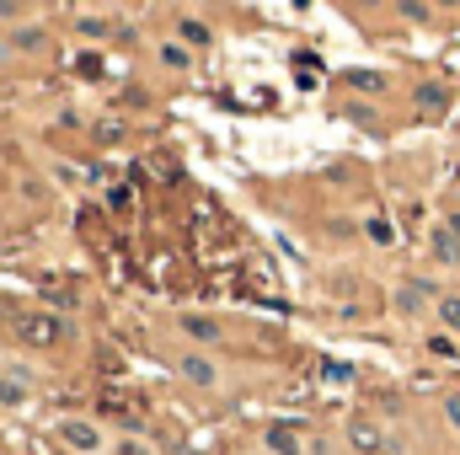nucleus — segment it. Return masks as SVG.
Returning <instances> with one entry per match:
<instances>
[{
	"label": "nucleus",
	"instance_id": "22",
	"mask_svg": "<svg viewBox=\"0 0 460 455\" xmlns=\"http://www.w3.org/2000/svg\"><path fill=\"white\" fill-rule=\"evenodd\" d=\"M445 424L460 434V391H450V397H445Z\"/></svg>",
	"mask_w": 460,
	"mask_h": 455
},
{
	"label": "nucleus",
	"instance_id": "15",
	"mask_svg": "<svg viewBox=\"0 0 460 455\" xmlns=\"http://www.w3.org/2000/svg\"><path fill=\"white\" fill-rule=\"evenodd\" d=\"M27 391H32V386H27V380H16L11 370L0 375V407H16V402H27Z\"/></svg>",
	"mask_w": 460,
	"mask_h": 455
},
{
	"label": "nucleus",
	"instance_id": "1",
	"mask_svg": "<svg viewBox=\"0 0 460 455\" xmlns=\"http://www.w3.org/2000/svg\"><path fill=\"white\" fill-rule=\"evenodd\" d=\"M439 295H445V290H439L434 279H402V284H396V311H402L407 322H418L423 311L439 306Z\"/></svg>",
	"mask_w": 460,
	"mask_h": 455
},
{
	"label": "nucleus",
	"instance_id": "21",
	"mask_svg": "<svg viewBox=\"0 0 460 455\" xmlns=\"http://www.w3.org/2000/svg\"><path fill=\"white\" fill-rule=\"evenodd\" d=\"M322 375H327V380H348L353 364H343V359H322Z\"/></svg>",
	"mask_w": 460,
	"mask_h": 455
},
{
	"label": "nucleus",
	"instance_id": "25",
	"mask_svg": "<svg viewBox=\"0 0 460 455\" xmlns=\"http://www.w3.org/2000/svg\"><path fill=\"white\" fill-rule=\"evenodd\" d=\"M113 455H150V445H139V440H118Z\"/></svg>",
	"mask_w": 460,
	"mask_h": 455
},
{
	"label": "nucleus",
	"instance_id": "16",
	"mask_svg": "<svg viewBox=\"0 0 460 455\" xmlns=\"http://www.w3.org/2000/svg\"><path fill=\"white\" fill-rule=\"evenodd\" d=\"M11 38H16V49H22V54H38V49H43V32H38V27H16Z\"/></svg>",
	"mask_w": 460,
	"mask_h": 455
},
{
	"label": "nucleus",
	"instance_id": "11",
	"mask_svg": "<svg viewBox=\"0 0 460 455\" xmlns=\"http://www.w3.org/2000/svg\"><path fill=\"white\" fill-rule=\"evenodd\" d=\"M177 38H182V49H209V27L199 16H182L177 22Z\"/></svg>",
	"mask_w": 460,
	"mask_h": 455
},
{
	"label": "nucleus",
	"instance_id": "26",
	"mask_svg": "<svg viewBox=\"0 0 460 455\" xmlns=\"http://www.w3.org/2000/svg\"><path fill=\"white\" fill-rule=\"evenodd\" d=\"M11 16H22V5L16 0H0V22H11Z\"/></svg>",
	"mask_w": 460,
	"mask_h": 455
},
{
	"label": "nucleus",
	"instance_id": "27",
	"mask_svg": "<svg viewBox=\"0 0 460 455\" xmlns=\"http://www.w3.org/2000/svg\"><path fill=\"white\" fill-rule=\"evenodd\" d=\"M445 230H450V236L460 241V210H456V215H445Z\"/></svg>",
	"mask_w": 460,
	"mask_h": 455
},
{
	"label": "nucleus",
	"instance_id": "4",
	"mask_svg": "<svg viewBox=\"0 0 460 455\" xmlns=\"http://www.w3.org/2000/svg\"><path fill=\"white\" fill-rule=\"evenodd\" d=\"M348 445H353L358 455H380V451H385V434H380V424H375V418L353 413V418H348Z\"/></svg>",
	"mask_w": 460,
	"mask_h": 455
},
{
	"label": "nucleus",
	"instance_id": "8",
	"mask_svg": "<svg viewBox=\"0 0 460 455\" xmlns=\"http://www.w3.org/2000/svg\"><path fill=\"white\" fill-rule=\"evenodd\" d=\"M262 445L273 455H305V440H300V429H289V424H273L268 434H262Z\"/></svg>",
	"mask_w": 460,
	"mask_h": 455
},
{
	"label": "nucleus",
	"instance_id": "23",
	"mask_svg": "<svg viewBox=\"0 0 460 455\" xmlns=\"http://www.w3.org/2000/svg\"><path fill=\"white\" fill-rule=\"evenodd\" d=\"M108 210H113V215H128V188H113V193H108Z\"/></svg>",
	"mask_w": 460,
	"mask_h": 455
},
{
	"label": "nucleus",
	"instance_id": "19",
	"mask_svg": "<svg viewBox=\"0 0 460 455\" xmlns=\"http://www.w3.org/2000/svg\"><path fill=\"white\" fill-rule=\"evenodd\" d=\"M75 70H81L86 81H102V59H97V54H81V59H75Z\"/></svg>",
	"mask_w": 460,
	"mask_h": 455
},
{
	"label": "nucleus",
	"instance_id": "12",
	"mask_svg": "<svg viewBox=\"0 0 460 455\" xmlns=\"http://www.w3.org/2000/svg\"><path fill=\"white\" fill-rule=\"evenodd\" d=\"M396 16H402V22H418V27H434V22H439V11H434V5H423V0H402V5H396Z\"/></svg>",
	"mask_w": 460,
	"mask_h": 455
},
{
	"label": "nucleus",
	"instance_id": "5",
	"mask_svg": "<svg viewBox=\"0 0 460 455\" xmlns=\"http://www.w3.org/2000/svg\"><path fill=\"white\" fill-rule=\"evenodd\" d=\"M177 370H182V380H188V386H204V391H215V386H220V364H215L209 353H182V359H177Z\"/></svg>",
	"mask_w": 460,
	"mask_h": 455
},
{
	"label": "nucleus",
	"instance_id": "20",
	"mask_svg": "<svg viewBox=\"0 0 460 455\" xmlns=\"http://www.w3.org/2000/svg\"><path fill=\"white\" fill-rule=\"evenodd\" d=\"M338 113H343V118H353V123H369V118H375V108H369V103H343Z\"/></svg>",
	"mask_w": 460,
	"mask_h": 455
},
{
	"label": "nucleus",
	"instance_id": "17",
	"mask_svg": "<svg viewBox=\"0 0 460 455\" xmlns=\"http://www.w3.org/2000/svg\"><path fill=\"white\" fill-rule=\"evenodd\" d=\"M161 65L166 70H188V49L182 43H161Z\"/></svg>",
	"mask_w": 460,
	"mask_h": 455
},
{
	"label": "nucleus",
	"instance_id": "24",
	"mask_svg": "<svg viewBox=\"0 0 460 455\" xmlns=\"http://www.w3.org/2000/svg\"><path fill=\"white\" fill-rule=\"evenodd\" d=\"M429 348H434V353H445V359H450V353H456V338H450V333H434V338H429Z\"/></svg>",
	"mask_w": 460,
	"mask_h": 455
},
{
	"label": "nucleus",
	"instance_id": "7",
	"mask_svg": "<svg viewBox=\"0 0 460 455\" xmlns=\"http://www.w3.org/2000/svg\"><path fill=\"white\" fill-rule=\"evenodd\" d=\"M429 263H434V268H460V241L445 226L429 236Z\"/></svg>",
	"mask_w": 460,
	"mask_h": 455
},
{
	"label": "nucleus",
	"instance_id": "6",
	"mask_svg": "<svg viewBox=\"0 0 460 455\" xmlns=\"http://www.w3.org/2000/svg\"><path fill=\"white\" fill-rule=\"evenodd\" d=\"M59 440H65L70 451H81V455H92L97 445H102V434H97L92 424H81V418H65V424H59Z\"/></svg>",
	"mask_w": 460,
	"mask_h": 455
},
{
	"label": "nucleus",
	"instance_id": "14",
	"mask_svg": "<svg viewBox=\"0 0 460 455\" xmlns=\"http://www.w3.org/2000/svg\"><path fill=\"white\" fill-rule=\"evenodd\" d=\"M364 236H369L375 246H396V226H391L385 215H369V220H364Z\"/></svg>",
	"mask_w": 460,
	"mask_h": 455
},
{
	"label": "nucleus",
	"instance_id": "18",
	"mask_svg": "<svg viewBox=\"0 0 460 455\" xmlns=\"http://www.w3.org/2000/svg\"><path fill=\"white\" fill-rule=\"evenodd\" d=\"M75 27H81L86 38H108V32H113V22H108V16H81Z\"/></svg>",
	"mask_w": 460,
	"mask_h": 455
},
{
	"label": "nucleus",
	"instance_id": "10",
	"mask_svg": "<svg viewBox=\"0 0 460 455\" xmlns=\"http://www.w3.org/2000/svg\"><path fill=\"white\" fill-rule=\"evenodd\" d=\"M434 317H439V327H445L450 338H460V290H445V295H439Z\"/></svg>",
	"mask_w": 460,
	"mask_h": 455
},
{
	"label": "nucleus",
	"instance_id": "9",
	"mask_svg": "<svg viewBox=\"0 0 460 455\" xmlns=\"http://www.w3.org/2000/svg\"><path fill=\"white\" fill-rule=\"evenodd\" d=\"M343 81L358 92V97H385V86H391L380 70H343Z\"/></svg>",
	"mask_w": 460,
	"mask_h": 455
},
{
	"label": "nucleus",
	"instance_id": "13",
	"mask_svg": "<svg viewBox=\"0 0 460 455\" xmlns=\"http://www.w3.org/2000/svg\"><path fill=\"white\" fill-rule=\"evenodd\" d=\"M182 333L193 343H220V327H215L209 317H182Z\"/></svg>",
	"mask_w": 460,
	"mask_h": 455
},
{
	"label": "nucleus",
	"instance_id": "2",
	"mask_svg": "<svg viewBox=\"0 0 460 455\" xmlns=\"http://www.w3.org/2000/svg\"><path fill=\"white\" fill-rule=\"evenodd\" d=\"M16 333H22V343H38V348H54V343L65 338L59 317H49V311H27V317L16 322Z\"/></svg>",
	"mask_w": 460,
	"mask_h": 455
},
{
	"label": "nucleus",
	"instance_id": "3",
	"mask_svg": "<svg viewBox=\"0 0 460 455\" xmlns=\"http://www.w3.org/2000/svg\"><path fill=\"white\" fill-rule=\"evenodd\" d=\"M450 97H456L450 81H423V86L412 92V108H418L423 118H445L450 113Z\"/></svg>",
	"mask_w": 460,
	"mask_h": 455
}]
</instances>
